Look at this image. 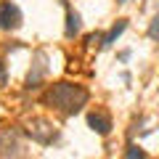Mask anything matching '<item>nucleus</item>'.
Segmentation results:
<instances>
[{
    "instance_id": "9",
    "label": "nucleus",
    "mask_w": 159,
    "mask_h": 159,
    "mask_svg": "<svg viewBox=\"0 0 159 159\" xmlns=\"http://www.w3.org/2000/svg\"><path fill=\"white\" fill-rule=\"evenodd\" d=\"M148 37H151V40H157V37H159V16H154V19H151V27H148Z\"/></svg>"
},
{
    "instance_id": "6",
    "label": "nucleus",
    "mask_w": 159,
    "mask_h": 159,
    "mask_svg": "<svg viewBox=\"0 0 159 159\" xmlns=\"http://www.w3.org/2000/svg\"><path fill=\"white\" fill-rule=\"evenodd\" d=\"M125 29H127V21H125V19H119V21H117V24H114V27L101 37V48H111V45H114V40H117L119 34L125 32Z\"/></svg>"
},
{
    "instance_id": "7",
    "label": "nucleus",
    "mask_w": 159,
    "mask_h": 159,
    "mask_svg": "<svg viewBox=\"0 0 159 159\" xmlns=\"http://www.w3.org/2000/svg\"><path fill=\"white\" fill-rule=\"evenodd\" d=\"M80 29H82V19H80V13H74V11H69L66 13V37H74V34H80Z\"/></svg>"
},
{
    "instance_id": "8",
    "label": "nucleus",
    "mask_w": 159,
    "mask_h": 159,
    "mask_svg": "<svg viewBox=\"0 0 159 159\" xmlns=\"http://www.w3.org/2000/svg\"><path fill=\"white\" fill-rule=\"evenodd\" d=\"M125 157L127 159H143V157H146V151H141V148H138V146H127V151H125Z\"/></svg>"
},
{
    "instance_id": "11",
    "label": "nucleus",
    "mask_w": 159,
    "mask_h": 159,
    "mask_svg": "<svg viewBox=\"0 0 159 159\" xmlns=\"http://www.w3.org/2000/svg\"><path fill=\"white\" fill-rule=\"evenodd\" d=\"M119 3H127V0H119Z\"/></svg>"
},
{
    "instance_id": "4",
    "label": "nucleus",
    "mask_w": 159,
    "mask_h": 159,
    "mask_svg": "<svg viewBox=\"0 0 159 159\" xmlns=\"http://www.w3.org/2000/svg\"><path fill=\"white\" fill-rule=\"evenodd\" d=\"M29 135H32L37 143H53L56 133H53V127L48 125L45 119H32V125H29Z\"/></svg>"
},
{
    "instance_id": "1",
    "label": "nucleus",
    "mask_w": 159,
    "mask_h": 159,
    "mask_svg": "<svg viewBox=\"0 0 159 159\" xmlns=\"http://www.w3.org/2000/svg\"><path fill=\"white\" fill-rule=\"evenodd\" d=\"M48 103L64 114H77L80 109L88 103V90L82 85H72V82H58L48 90Z\"/></svg>"
},
{
    "instance_id": "10",
    "label": "nucleus",
    "mask_w": 159,
    "mask_h": 159,
    "mask_svg": "<svg viewBox=\"0 0 159 159\" xmlns=\"http://www.w3.org/2000/svg\"><path fill=\"white\" fill-rule=\"evenodd\" d=\"M0 85H6V66L0 64Z\"/></svg>"
},
{
    "instance_id": "3",
    "label": "nucleus",
    "mask_w": 159,
    "mask_h": 159,
    "mask_svg": "<svg viewBox=\"0 0 159 159\" xmlns=\"http://www.w3.org/2000/svg\"><path fill=\"white\" fill-rule=\"evenodd\" d=\"M19 148H21L19 133L11 127H0V157H16V154H21Z\"/></svg>"
},
{
    "instance_id": "2",
    "label": "nucleus",
    "mask_w": 159,
    "mask_h": 159,
    "mask_svg": "<svg viewBox=\"0 0 159 159\" xmlns=\"http://www.w3.org/2000/svg\"><path fill=\"white\" fill-rule=\"evenodd\" d=\"M19 27H21V11H19V6L11 3V0L0 3V29L11 32V29H19Z\"/></svg>"
},
{
    "instance_id": "5",
    "label": "nucleus",
    "mask_w": 159,
    "mask_h": 159,
    "mask_svg": "<svg viewBox=\"0 0 159 159\" xmlns=\"http://www.w3.org/2000/svg\"><path fill=\"white\" fill-rule=\"evenodd\" d=\"M88 125H90V130H96L98 135H109V133H111V117L96 109V111L88 114Z\"/></svg>"
}]
</instances>
